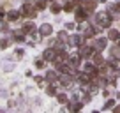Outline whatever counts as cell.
Listing matches in <instances>:
<instances>
[{"label":"cell","mask_w":120,"mask_h":113,"mask_svg":"<svg viewBox=\"0 0 120 113\" xmlns=\"http://www.w3.org/2000/svg\"><path fill=\"white\" fill-rule=\"evenodd\" d=\"M35 65H37V67H44V58H42V60H37Z\"/></svg>","instance_id":"d4e9b609"},{"label":"cell","mask_w":120,"mask_h":113,"mask_svg":"<svg viewBox=\"0 0 120 113\" xmlns=\"http://www.w3.org/2000/svg\"><path fill=\"white\" fill-rule=\"evenodd\" d=\"M46 79H48L49 83H55L56 79H58V74H56L55 71H48V74H46Z\"/></svg>","instance_id":"4fadbf2b"},{"label":"cell","mask_w":120,"mask_h":113,"mask_svg":"<svg viewBox=\"0 0 120 113\" xmlns=\"http://www.w3.org/2000/svg\"><path fill=\"white\" fill-rule=\"evenodd\" d=\"M69 37H71V35H67V32H65V30L58 32V41H62L64 44H67V42H69Z\"/></svg>","instance_id":"5bb4252c"},{"label":"cell","mask_w":120,"mask_h":113,"mask_svg":"<svg viewBox=\"0 0 120 113\" xmlns=\"http://www.w3.org/2000/svg\"><path fill=\"white\" fill-rule=\"evenodd\" d=\"M88 14H90V12L86 11L85 7H78V9H76V21H79V23L86 21V19H88Z\"/></svg>","instance_id":"5b68a950"},{"label":"cell","mask_w":120,"mask_h":113,"mask_svg":"<svg viewBox=\"0 0 120 113\" xmlns=\"http://www.w3.org/2000/svg\"><path fill=\"white\" fill-rule=\"evenodd\" d=\"M34 28H35V26L32 25V23H25V26H23V32H26V34H32V32H34Z\"/></svg>","instance_id":"d6986e66"},{"label":"cell","mask_w":120,"mask_h":113,"mask_svg":"<svg viewBox=\"0 0 120 113\" xmlns=\"http://www.w3.org/2000/svg\"><path fill=\"white\" fill-rule=\"evenodd\" d=\"M109 56H120V46L115 44L109 48Z\"/></svg>","instance_id":"9a60e30c"},{"label":"cell","mask_w":120,"mask_h":113,"mask_svg":"<svg viewBox=\"0 0 120 113\" xmlns=\"http://www.w3.org/2000/svg\"><path fill=\"white\" fill-rule=\"evenodd\" d=\"M109 108H115V99H109V101H106L104 109H109Z\"/></svg>","instance_id":"7402d4cb"},{"label":"cell","mask_w":120,"mask_h":113,"mask_svg":"<svg viewBox=\"0 0 120 113\" xmlns=\"http://www.w3.org/2000/svg\"><path fill=\"white\" fill-rule=\"evenodd\" d=\"M97 2H99V0H79V5H81V7H85L88 12H94Z\"/></svg>","instance_id":"277c9868"},{"label":"cell","mask_w":120,"mask_h":113,"mask_svg":"<svg viewBox=\"0 0 120 113\" xmlns=\"http://www.w3.org/2000/svg\"><path fill=\"white\" fill-rule=\"evenodd\" d=\"M81 60H83V58H81V55H79V53H72V55L67 56V62L72 65V67H78V65L81 64Z\"/></svg>","instance_id":"52a82bcc"},{"label":"cell","mask_w":120,"mask_h":113,"mask_svg":"<svg viewBox=\"0 0 120 113\" xmlns=\"http://www.w3.org/2000/svg\"><path fill=\"white\" fill-rule=\"evenodd\" d=\"M113 111H115V113H120V106H115V108H113Z\"/></svg>","instance_id":"4316f807"},{"label":"cell","mask_w":120,"mask_h":113,"mask_svg":"<svg viewBox=\"0 0 120 113\" xmlns=\"http://www.w3.org/2000/svg\"><path fill=\"white\" fill-rule=\"evenodd\" d=\"M111 21H113V16L106 11H99L95 14V23H97L99 28H109L111 26Z\"/></svg>","instance_id":"6da1fadb"},{"label":"cell","mask_w":120,"mask_h":113,"mask_svg":"<svg viewBox=\"0 0 120 113\" xmlns=\"http://www.w3.org/2000/svg\"><path fill=\"white\" fill-rule=\"evenodd\" d=\"M116 44H118V46H120V39H118V41H116Z\"/></svg>","instance_id":"f1b7e54d"},{"label":"cell","mask_w":120,"mask_h":113,"mask_svg":"<svg viewBox=\"0 0 120 113\" xmlns=\"http://www.w3.org/2000/svg\"><path fill=\"white\" fill-rule=\"evenodd\" d=\"M65 26H67V30H72V28H74V23H67Z\"/></svg>","instance_id":"484cf974"},{"label":"cell","mask_w":120,"mask_h":113,"mask_svg":"<svg viewBox=\"0 0 120 113\" xmlns=\"http://www.w3.org/2000/svg\"><path fill=\"white\" fill-rule=\"evenodd\" d=\"M46 94H48V95H55V94H56L55 83H51V85H48V87H46Z\"/></svg>","instance_id":"2e32d148"},{"label":"cell","mask_w":120,"mask_h":113,"mask_svg":"<svg viewBox=\"0 0 120 113\" xmlns=\"http://www.w3.org/2000/svg\"><path fill=\"white\" fill-rule=\"evenodd\" d=\"M55 56H56V49L53 48V46H51V48H48L44 53H42V58H44L46 62H53V60H55Z\"/></svg>","instance_id":"ba28073f"},{"label":"cell","mask_w":120,"mask_h":113,"mask_svg":"<svg viewBox=\"0 0 120 113\" xmlns=\"http://www.w3.org/2000/svg\"><path fill=\"white\" fill-rule=\"evenodd\" d=\"M18 16H19V14H18V12H16V11H11V12H9V16H7V18L14 21V19H18Z\"/></svg>","instance_id":"603a6c76"},{"label":"cell","mask_w":120,"mask_h":113,"mask_svg":"<svg viewBox=\"0 0 120 113\" xmlns=\"http://www.w3.org/2000/svg\"><path fill=\"white\" fill-rule=\"evenodd\" d=\"M76 5H78V4H74V2H72V0H71V2H67V4L64 5V11L71 12V11H74V7H76Z\"/></svg>","instance_id":"e0dca14e"},{"label":"cell","mask_w":120,"mask_h":113,"mask_svg":"<svg viewBox=\"0 0 120 113\" xmlns=\"http://www.w3.org/2000/svg\"><path fill=\"white\" fill-rule=\"evenodd\" d=\"M99 2H101V4H106V0H99Z\"/></svg>","instance_id":"83f0119b"},{"label":"cell","mask_w":120,"mask_h":113,"mask_svg":"<svg viewBox=\"0 0 120 113\" xmlns=\"http://www.w3.org/2000/svg\"><path fill=\"white\" fill-rule=\"evenodd\" d=\"M35 7H37V9H44V7H46V2H44V0H41V2H37V4H35Z\"/></svg>","instance_id":"cb8c5ba5"},{"label":"cell","mask_w":120,"mask_h":113,"mask_svg":"<svg viewBox=\"0 0 120 113\" xmlns=\"http://www.w3.org/2000/svg\"><path fill=\"white\" fill-rule=\"evenodd\" d=\"M92 46L95 48V51H102V49L108 46V39H106V37H97V39H95V42H94Z\"/></svg>","instance_id":"8992f818"},{"label":"cell","mask_w":120,"mask_h":113,"mask_svg":"<svg viewBox=\"0 0 120 113\" xmlns=\"http://www.w3.org/2000/svg\"><path fill=\"white\" fill-rule=\"evenodd\" d=\"M92 62H94V64L97 65V67H99V65H102V64H104V58H102L101 51H95L94 55H92Z\"/></svg>","instance_id":"7c38bea8"},{"label":"cell","mask_w":120,"mask_h":113,"mask_svg":"<svg viewBox=\"0 0 120 113\" xmlns=\"http://www.w3.org/2000/svg\"><path fill=\"white\" fill-rule=\"evenodd\" d=\"M85 41H86L85 35H71V37H69V42H67V44H69V46H78V48H79V46L86 44Z\"/></svg>","instance_id":"3957f363"},{"label":"cell","mask_w":120,"mask_h":113,"mask_svg":"<svg viewBox=\"0 0 120 113\" xmlns=\"http://www.w3.org/2000/svg\"><path fill=\"white\" fill-rule=\"evenodd\" d=\"M58 81L62 83V85H65V87H71V81H72L71 72H62V74L58 76Z\"/></svg>","instance_id":"9c48e42d"},{"label":"cell","mask_w":120,"mask_h":113,"mask_svg":"<svg viewBox=\"0 0 120 113\" xmlns=\"http://www.w3.org/2000/svg\"><path fill=\"white\" fill-rule=\"evenodd\" d=\"M108 39L111 42H116L120 39V32L116 30V28H109V30H108Z\"/></svg>","instance_id":"30bf717a"},{"label":"cell","mask_w":120,"mask_h":113,"mask_svg":"<svg viewBox=\"0 0 120 113\" xmlns=\"http://www.w3.org/2000/svg\"><path fill=\"white\" fill-rule=\"evenodd\" d=\"M56 99H58V102H60V104H64V102H67V101H69L65 94H58V95H56Z\"/></svg>","instance_id":"ffe728a7"},{"label":"cell","mask_w":120,"mask_h":113,"mask_svg":"<svg viewBox=\"0 0 120 113\" xmlns=\"http://www.w3.org/2000/svg\"><path fill=\"white\" fill-rule=\"evenodd\" d=\"M53 32V26L49 25V23H44V25H41V28H39V34L41 35H51Z\"/></svg>","instance_id":"8fae6325"},{"label":"cell","mask_w":120,"mask_h":113,"mask_svg":"<svg viewBox=\"0 0 120 113\" xmlns=\"http://www.w3.org/2000/svg\"><path fill=\"white\" fill-rule=\"evenodd\" d=\"M95 53V48L92 44H83L79 46V55H81L83 60H88V58H92V55Z\"/></svg>","instance_id":"7a4b0ae2"},{"label":"cell","mask_w":120,"mask_h":113,"mask_svg":"<svg viewBox=\"0 0 120 113\" xmlns=\"http://www.w3.org/2000/svg\"><path fill=\"white\" fill-rule=\"evenodd\" d=\"M49 9H51V12H53V14H58V12L62 11L60 4H56V2H53V4H51V7H49Z\"/></svg>","instance_id":"ac0fdd59"},{"label":"cell","mask_w":120,"mask_h":113,"mask_svg":"<svg viewBox=\"0 0 120 113\" xmlns=\"http://www.w3.org/2000/svg\"><path fill=\"white\" fill-rule=\"evenodd\" d=\"M81 101L85 102V104H86V102H90V101H92V94H90V92H88V94H83L81 95Z\"/></svg>","instance_id":"44dd1931"}]
</instances>
